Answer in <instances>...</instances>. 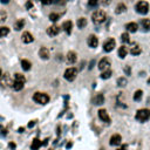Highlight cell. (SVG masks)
<instances>
[{"label": "cell", "mask_w": 150, "mask_h": 150, "mask_svg": "<svg viewBox=\"0 0 150 150\" xmlns=\"http://www.w3.org/2000/svg\"><path fill=\"white\" fill-rule=\"evenodd\" d=\"M141 48H140L138 46H135L134 48L131 49L130 51V53H131V55H134V56H136V55H140V54H141Z\"/></svg>", "instance_id": "cell-30"}, {"label": "cell", "mask_w": 150, "mask_h": 150, "mask_svg": "<svg viewBox=\"0 0 150 150\" xmlns=\"http://www.w3.org/2000/svg\"><path fill=\"white\" fill-rule=\"evenodd\" d=\"M34 124H35V122H34V121H31V122H29V124H28V128H32V127H34Z\"/></svg>", "instance_id": "cell-41"}, {"label": "cell", "mask_w": 150, "mask_h": 150, "mask_svg": "<svg viewBox=\"0 0 150 150\" xmlns=\"http://www.w3.org/2000/svg\"><path fill=\"white\" fill-rule=\"evenodd\" d=\"M39 56L44 60H48L49 59V51L46 47H41L39 51Z\"/></svg>", "instance_id": "cell-15"}, {"label": "cell", "mask_w": 150, "mask_h": 150, "mask_svg": "<svg viewBox=\"0 0 150 150\" xmlns=\"http://www.w3.org/2000/svg\"><path fill=\"white\" fill-rule=\"evenodd\" d=\"M32 6H33V4H32L31 1H28V2H27V4H26V7H27V8H31Z\"/></svg>", "instance_id": "cell-40"}, {"label": "cell", "mask_w": 150, "mask_h": 150, "mask_svg": "<svg viewBox=\"0 0 150 150\" xmlns=\"http://www.w3.org/2000/svg\"><path fill=\"white\" fill-rule=\"evenodd\" d=\"M115 47H116V41H115L112 38H110V39H108L103 44V51L107 52V53H109V52H111Z\"/></svg>", "instance_id": "cell-6"}, {"label": "cell", "mask_w": 150, "mask_h": 150, "mask_svg": "<svg viewBox=\"0 0 150 150\" xmlns=\"http://www.w3.org/2000/svg\"><path fill=\"white\" fill-rule=\"evenodd\" d=\"M24 26H25V20L24 19H20L17 22H14V28H15V31H21V29L24 28Z\"/></svg>", "instance_id": "cell-20"}, {"label": "cell", "mask_w": 150, "mask_h": 150, "mask_svg": "<svg viewBox=\"0 0 150 150\" xmlns=\"http://www.w3.org/2000/svg\"><path fill=\"white\" fill-rule=\"evenodd\" d=\"M40 1H41L44 5H49V4H52V0H40Z\"/></svg>", "instance_id": "cell-36"}, {"label": "cell", "mask_w": 150, "mask_h": 150, "mask_svg": "<svg viewBox=\"0 0 150 150\" xmlns=\"http://www.w3.org/2000/svg\"><path fill=\"white\" fill-rule=\"evenodd\" d=\"M111 2V0H102V4L104 5V6H107V5H109Z\"/></svg>", "instance_id": "cell-37"}, {"label": "cell", "mask_w": 150, "mask_h": 150, "mask_svg": "<svg viewBox=\"0 0 150 150\" xmlns=\"http://www.w3.org/2000/svg\"><path fill=\"white\" fill-rule=\"evenodd\" d=\"M59 32H60V27L59 26H56V25H53V26H51V27H48L47 28V34H48L49 36H55L59 34Z\"/></svg>", "instance_id": "cell-10"}, {"label": "cell", "mask_w": 150, "mask_h": 150, "mask_svg": "<svg viewBox=\"0 0 150 150\" xmlns=\"http://www.w3.org/2000/svg\"><path fill=\"white\" fill-rule=\"evenodd\" d=\"M60 0H52V4H57Z\"/></svg>", "instance_id": "cell-44"}, {"label": "cell", "mask_w": 150, "mask_h": 150, "mask_svg": "<svg viewBox=\"0 0 150 150\" xmlns=\"http://www.w3.org/2000/svg\"><path fill=\"white\" fill-rule=\"evenodd\" d=\"M99 117L101 119V121L106 122V123H109V122H110V117H109V115H108V112H107L106 109H100Z\"/></svg>", "instance_id": "cell-9"}, {"label": "cell", "mask_w": 150, "mask_h": 150, "mask_svg": "<svg viewBox=\"0 0 150 150\" xmlns=\"http://www.w3.org/2000/svg\"><path fill=\"white\" fill-rule=\"evenodd\" d=\"M41 146H42V142L40 141L39 138H34V140H33V142H32L31 148H32V150H38V149H39Z\"/></svg>", "instance_id": "cell-18"}, {"label": "cell", "mask_w": 150, "mask_h": 150, "mask_svg": "<svg viewBox=\"0 0 150 150\" xmlns=\"http://www.w3.org/2000/svg\"><path fill=\"white\" fill-rule=\"evenodd\" d=\"M148 84H149V86H150V77H149V79H148Z\"/></svg>", "instance_id": "cell-47"}, {"label": "cell", "mask_w": 150, "mask_h": 150, "mask_svg": "<svg viewBox=\"0 0 150 150\" xmlns=\"http://www.w3.org/2000/svg\"><path fill=\"white\" fill-rule=\"evenodd\" d=\"M21 39H22V41H24L25 44H31V42H33L34 38L29 32H24L22 35H21Z\"/></svg>", "instance_id": "cell-13"}, {"label": "cell", "mask_w": 150, "mask_h": 150, "mask_svg": "<svg viewBox=\"0 0 150 150\" xmlns=\"http://www.w3.org/2000/svg\"><path fill=\"white\" fill-rule=\"evenodd\" d=\"M141 25H142L144 31H147V32L150 31V19H142Z\"/></svg>", "instance_id": "cell-21"}, {"label": "cell", "mask_w": 150, "mask_h": 150, "mask_svg": "<svg viewBox=\"0 0 150 150\" xmlns=\"http://www.w3.org/2000/svg\"><path fill=\"white\" fill-rule=\"evenodd\" d=\"M122 142V137L120 134H114L112 136L110 137V141H109V143H110V146H114V147H117L120 146Z\"/></svg>", "instance_id": "cell-8"}, {"label": "cell", "mask_w": 150, "mask_h": 150, "mask_svg": "<svg viewBox=\"0 0 150 150\" xmlns=\"http://www.w3.org/2000/svg\"><path fill=\"white\" fill-rule=\"evenodd\" d=\"M24 86H25V82H22V81H14L13 82V89L17 92L21 90V89L24 88Z\"/></svg>", "instance_id": "cell-19"}, {"label": "cell", "mask_w": 150, "mask_h": 150, "mask_svg": "<svg viewBox=\"0 0 150 150\" xmlns=\"http://www.w3.org/2000/svg\"><path fill=\"white\" fill-rule=\"evenodd\" d=\"M21 67H22L24 71L27 72V71H29V69L32 68V63L28 61V60H22L21 61Z\"/></svg>", "instance_id": "cell-23"}, {"label": "cell", "mask_w": 150, "mask_h": 150, "mask_svg": "<svg viewBox=\"0 0 150 150\" xmlns=\"http://www.w3.org/2000/svg\"><path fill=\"white\" fill-rule=\"evenodd\" d=\"M76 25H77V27H79L80 29L84 28V27L87 26V19H86V18H80L79 20H77Z\"/></svg>", "instance_id": "cell-25"}, {"label": "cell", "mask_w": 150, "mask_h": 150, "mask_svg": "<svg viewBox=\"0 0 150 150\" xmlns=\"http://www.w3.org/2000/svg\"><path fill=\"white\" fill-rule=\"evenodd\" d=\"M126 9H127V6L124 4H119L116 6V8H115V13L116 14H121V13H123V12H126Z\"/></svg>", "instance_id": "cell-22"}, {"label": "cell", "mask_w": 150, "mask_h": 150, "mask_svg": "<svg viewBox=\"0 0 150 150\" xmlns=\"http://www.w3.org/2000/svg\"><path fill=\"white\" fill-rule=\"evenodd\" d=\"M92 19H93V21L95 22V24H102V22L107 19L106 12H103V11H96V12H94L93 15H92Z\"/></svg>", "instance_id": "cell-4"}, {"label": "cell", "mask_w": 150, "mask_h": 150, "mask_svg": "<svg viewBox=\"0 0 150 150\" xmlns=\"http://www.w3.org/2000/svg\"><path fill=\"white\" fill-rule=\"evenodd\" d=\"M33 100L39 104H46L49 102V96L46 93H35L33 95Z\"/></svg>", "instance_id": "cell-2"}, {"label": "cell", "mask_w": 150, "mask_h": 150, "mask_svg": "<svg viewBox=\"0 0 150 150\" xmlns=\"http://www.w3.org/2000/svg\"><path fill=\"white\" fill-rule=\"evenodd\" d=\"M142 96H143V92H142L141 89H137L134 93V97H132V99H134V101H141Z\"/></svg>", "instance_id": "cell-27"}, {"label": "cell", "mask_w": 150, "mask_h": 150, "mask_svg": "<svg viewBox=\"0 0 150 150\" xmlns=\"http://www.w3.org/2000/svg\"><path fill=\"white\" fill-rule=\"evenodd\" d=\"M14 81H22V82H25V76L22 74H15L14 75Z\"/></svg>", "instance_id": "cell-32"}, {"label": "cell", "mask_w": 150, "mask_h": 150, "mask_svg": "<svg viewBox=\"0 0 150 150\" xmlns=\"http://www.w3.org/2000/svg\"><path fill=\"white\" fill-rule=\"evenodd\" d=\"M72 146H73V144H72V143H68V144H67V149L72 148Z\"/></svg>", "instance_id": "cell-45"}, {"label": "cell", "mask_w": 150, "mask_h": 150, "mask_svg": "<svg viewBox=\"0 0 150 150\" xmlns=\"http://www.w3.org/2000/svg\"><path fill=\"white\" fill-rule=\"evenodd\" d=\"M126 28L128 32H130V33H135V32H137V29H138V25L136 24V22H128V24L126 25Z\"/></svg>", "instance_id": "cell-16"}, {"label": "cell", "mask_w": 150, "mask_h": 150, "mask_svg": "<svg viewBox=\"0 0 150 150\" xmlns=\"http://www.w3.org/2000/svg\"><path fill=\"white\" fill-rule=\"evenodd\" d=\"M121 40L123 42H129V34L127 33V32H126V33H123L121 35Z\"/></svg>", "instance_id": "cell-34"}, {"label": "cell", "mask_w": 150, "mask_h": 150, "mask_svg": "<svg viewBox=\"0 0 150 150\" xmlns=\"http://www.w3.org/2000/svg\"><path fill=\"white\" fill-rule=\"evenodd\" d=\"M99 5V0H88V6L89 7H96Z\"/></svg>", "instance_id": "cell-33"}, {"label": "cell", "mask_w": 150, "mask_h": 150, "mask_svg": "<svg viewBox=\"0 0 150 150\" xmlns=\"http://www.w3.org/2000/svg\"><path fill=\"white\" fill-rule=\"evenodd\" d=\"M6 18H7L6 12H1V13H0V22H4L5 20H6Z\"/></svg>", "instance_id": "cell-35"}, {"label": "cell", "mask_w": 150, "mask_h": 150, "mask_svg": "<svg viewBox=\"0 0 150 150\" xmlns=\"http://www.w3.org/2000/svg\"><path fill=\"white\" fill-rule=\"evenodd\" d=\"M135 9L138 14H147L149 12V4L147 1H140L136 4Z\"/></svg>", "instance_id": "cell-3"}, {"label": "cell", "mask_w": 150, "mask_h": 150, "mask_svg": "<svg viewBox=\"0 0 150 150\" xmlns=\"http://www.w3.org/2000/svg\"><path fill=\"white\" fill-rule=\"evenodd\" d=\"M127 54H128V51H127V47L122 46L119 48V56L121 57V59H124V57L127 56Z\"/></svg>", "instance_id": "cell-26"}, {"label": "cell", "mask_w": 150, "mask_h": 150, "mask_svg": "<svg viewBox=\"0 0 150 150\" xmlns=\"http://www.w3.org/2000/svg\"><path fill=\"white\" fill-rule=\"evenodd\" d=\"M87 44H88L89 47L95 48V47H97V45H99V40H97V38L95 35H89L88 39H87Z\"/></svg>", "instance_id": "cell-11"}, {"label": "cell", "mask_w": 150, "mask_h": 150, "mask_svg": "<svg viewBox=\"0 0 150 150\" xmlns=\"http://www.w3.org/2000/svg\"><path fill=\"white\" fill-rule=\"evenodd\" d=\"M111 74H112V72H111V69H106V71H103L102 72V74H101V77L103 80H106V79H109V77L111 76Z\"/></svg>", "instance_id": "cell-29"}, {"label": "cell", "mask_w": 150, "mask_h": 150, "mask_svg": "<svg viewBox=\"0 0 150 150\" xmlns=\"http://www.w3.org/2000/svg\"><path fill=\"white\" fill-rule=\"evenodd\" d=\"M76 60H77V57H76V53L75 52L71 51L67 53V61H68V63H75Z\"/></svg>", "instance_id": "cell-17"}, {"label": "cell", "mask_w": 150, "mask_h": 150, "mask_svg": "<svg viewBox=\"0 0 150 150\" xmlns=\"http://www.w3.org/2000/svg\"><path fill=\"white\" fill-rule=\"evenodd\" d=\"M124 72H126L128 75H130V67H126V68H124Z\"/></svg>", "instance_id": "cell-38"}, {"label": "cell", "mask_w": 150, "mask_h": 150, "mask_svg": "<svg viewBox=\"0 0 150 150\" xmlns=\"http://www.w3.org/2000/svg\"><path fill=\"white\" fill-rule=\"evenodd\" d=\"M135 119L137 120L138 122H146L148 121L150 119V110L149 109H140V110H137L136 115H135Z\"/></svg>", "instance_id": "cell-1"}, {"label": "cell", "mask_w": 150, "mask_h": 150, "mask_svg": "<svg viewBox=\"0 0 150 150\" xmlns=\"http://www.w3.org/2000/svg\"><path fill=\"white\" fill-rule=\"evenodd\" d=\"M59 18H60V15L59 14H56V13H51L49 14V20H51V21H57V20H59Z\"/></svg>", "instance_id": "cell-31"}, {"label": "cell", "mask_w": 150, "mask_h": 150, "mask_svg": "<svg viewBox=\"0 0 150 150\" xmlns=\"http://www.w3.org/2000/svg\"><path fill=\"white\" fill-rule=\"evenodd\" d=\"M116 83L119 87H121V88H123V87L127 86V83H128V81H127L126 77H119V79L116 80Z\"/></svg>", "instance_id": "cell-24"}, {"label": "cell", "mask_w": 150, "mask_h": 150, "mask_svg": "<svg viewBox=\"0 0 150 150\" xmlns=\"http://www.w3.org/2000/svg\"><path fill=\"white\" fill-rule=\"evenodd\" d=\"M9 0H1V4H8Z\"/></svg>", "instance_id": "cell-43"}, {"label": "cell", "mask_w": 150, "mask_h": 150, "mask_svg": "<svg viewBox=\"0 0 150 150\" xmlns=\"http://www.w3.org/2000/svg\"><path fill=\"white\" fill-rule=\"evenodd\" d=\"M63 76H65V79H66L67 81H69V82H71V81H74L75 77L77 76V69L74 68V67L67 68L66 72H65V74H63Z\"/></svg>", "instance_id": "cell-5"}, {"label": "cell", "mask_w": 150, "mask_h": 150, "mask_svg": "<svg viewBox=\"0 0 150 150\" xmlns=\"http://www.w3.org/2000/svg\"><path fill=\"white\" fill-rule=\"evenodd\" d=\"M1 76H2V72H1V69H0V79H1Z\"/></svg>", "instance_id": "cell-46"}, {"label": "cell", "mask_w": 150, "mask_h": 150, "mask_svg": "<svg viewBox=\"0 0 150 150\" xmlns=\"http://www.w3.org/2000/svg\"><path fill=\"white\" fill-rule=\"evenodd\" d=\"M110 66V60L108 59V57H103V59L100 60L99 65H97V67H99L100 71H104V69H108V67Z\"/></svg>", "instance_id": "cell-7"}, {"label": "cell", "mask_w": 150, "mask_h": 150, "mask_svg": "<svg viewBox=\"0 0 150 150\" xmlns=\"http://www.w3.org/2000/svg\"><path fill=\"white\" fill-rule=\"evenodd\" d=\"M9 33V28L6 26H2L0 27V38H5L6 35H8Z\"/></svg>", "instance_id": "cell-28"}, {"label": "cell", "mask_w": 150, "mask_h": 150, "mask_svg": "<svg viewBox=\"0 0 150 150\" xmlns=\"http://www.w3.org/2000/svg\"><path fill=\"white\" fill-rule=\"evenodd\" d=\"M9 148L15 149V143H9Z\"/></svg>", "instance_id": "cell-42"}, {"label": "cell", "mask_w": 150, "mask_h": 150, "mask_svg": "<svg viewBox=\"0 0 150 150\" xmlns=\"http://www.w3.org/2000/svg\"><path fill=\"white\" fill-rule=\"evenodd\" d=\"M117 150H127V144H123L121 148H117Z\"/></svg>", "instance_id": "cell-39"}, {"label": "cell", "mask_w": 150, "mask_h": 150, "mask_svg": "<svg viewBox=\"0 0 150 150\" xmlns=\"http://www.w3.org/2000/svg\"><path fill=\"white\" fill-rule=\"evenodd\" d=\"M62 28H63V31L66 32L67 34H71L72 33V29H73V22L72 21H65L63 24H62Z\"/></svg>", "instance_id": "cell-14"}, {"label": "cell", "mask_w": 150, "mask_h": 150, "mask_svg": "<svg viewBox=\"0 0 150 150\" xmlns=\"http://www.w3.org/2000/svg\"><path fill=\"white\" fill-rule=\"evenodd\" d=\"M93 103L96 104V106H101V104L104 103V96L103 94H96L93 97Z\"/></svg>", "instance_id": "cell-12"}]
</instances>
